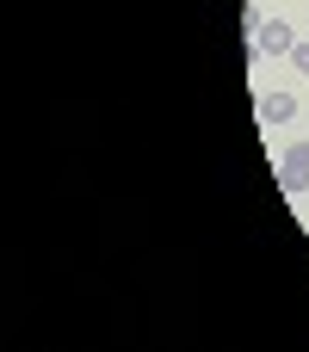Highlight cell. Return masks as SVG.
<instances>
[{
  "instance_id": "6da1fadb",
  "label": "cell",
  "mask_w": 309,
  "mask_h": 352,
  "mask_svg": "<svg viewBox=\"0 0 309 352\" xmlns=\"http://www.w3.org/2000/svg\"><path fill=\"white\" fill-rule=\"evenodd\" d=\"M291 43H297V31H291V19H279V12H273V19H260V25H254V37H248V50H254V56H291Z\"/></svg>"
},
{
  "instance_id": "7a4b0ae2",
  "label": "cell",
  "mask_w": 309,
  "mask_h": 352,
  "mask_svg": "<svg viewBox=\"0 0 309 352\" xmlns=\"http://www.w3.org/2000/svg\"><path fill=\"white\" fill-rule=\"evenodd\" d=\"M279 192H285V198L309 192V142H291V148L279 155Z\"/></svg>"
},
{
  "instance_id": "3957f363",
  "label": "cell",
  "mask_w": 309,
  "mask_h": 352,
  "mask_svg": "<svg viewBox=\"0 0 309 352\" xmlns=\"http://www.w3.org/2000/svg\"><path fill=\"white\" fill-rule=\"evenodd\" d=\"M254 105H260V124H291V118H297V99H291V93H279V87H273V93H260Z\"/></svg>"
},
{
  "instance_id": "277c9868",
  "label": "cell",
  "mask_w": 309,
  "mask_h": 352,
  "mask_svg": "<svg viewBox=\"0 0 309 352\" xmlns=\"http://www.w3.org/2000/svg\"><path fill=\"white\" fill-rule=\"evenodd\" d=\"M285 62H291V68H303V74H309V37H297V43H291V56H285Z\"/></svg>"
}]
</instances>
